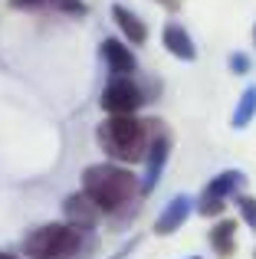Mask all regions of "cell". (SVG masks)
Here are the masks:
<instances>
[{"instance_id":"cell-1","label":"cell","mask_w":256,"mask_h":259,"mask_svg":"<svg viewBox=\"0 0 256 259\" xmlns=\"http://www.w3.org/2000/svg\"><path fill=\"white\" fill-rule=\"evenodd\" d=\"M138 190V181L128 167L118 164H92L82 171V194L99 210H122Z\"/></svg>"},{"instance_id":"cell-2","label":"cell","mask_w":256,"mask_h":259,"mask_svg":"<svg viewBox=\"0 0 256 259\" xmlns=\"http://www.w3.org/2000/svg\"><path fill=\"white\" fill-rule=\"evenodd\" d=\"M99 145L105 154H112L115 161H138L148 148V135L135 115H109V118L99 125Z\"/></svg>"},{"instance_id":"cell-3","label":"cell","mask_w":256,"mask_h":259,"mask_svg":"<svg viewBox=\"0 0 256 259\" xmlns=\"http://www.w3.org/2000/svg\"><path fill=\"white\" fill-rule=\"evenodd\" d=\"M79 249V230L69 223H46L33 230L23 243V253L30 259H69Z\"/></svg>"},{"instance_id":"cell-4","label":"cell","mask_w":256,"mask_h":259,"mask_svg":"<svg viewBox=\"0 0 256 259\" xmlns=\"http://www.w3.org/2000/svg\"><path fill=\"white\" fill-rule=\"evenodd\" d=\"M99 105H102V112H109V115H135V108L141 105V92L128 76H115L102 89Z\"/></svg>"},{"instance_id":"cell-5","label":"cell","mask_w":256,"mask_h":259,"mask_svg":"<svg viewBox=\"0 0 256 259\" xmlns=\"http://www.w3.org/2000/svg\"><path fill=\"white\" fill-rule=\"evenodd\" d=\"M167 154H171V138L167 135H154L148 141V158H145V177H141L138 190L141 194H151L158 187L161 174H164V164H167Z\"/></svg>"},{"instance_id":"cell-6","label":"cell","mask_w":256,"mask_h":259,"mask_svg":"<svg viewBox=\"0 0 256 259\" xmlns=\"http://www.w3.org/2000/svg\"><path fill=\"white\" fill-rule=\"evenodd\" d=\"M161 43H164V50L171 53V56L184 59V63H194V59H197V46H194V39L187 36V30L181 23H167L164 33H161Z\"/></svg>"},{"instance_id":"cell-7","label":"cell","mask_w":256,"mask_h":259,"mask_svg":"<svg viewBox=\"0 0 256 259\" xmlns=\"http://www.w3.org/2000/svg\"><path fill=\"white\" fill-rule=\"evenodd\" d=\"M187 217H191V197L181 194V197H174V200L158 213V220H154V233H161V236L174 233V230H181V223H184Z\"/></svg>"},{"instance_id":"cell-8","label":"cell","mask_w":256,"mask_h":259,"mask_svg":"<svg viewBox=\"0 0 256 259\" xmlns=\"http://www.w3.org/2000/svg\"><path fill=\"white\" fill-rule=\"evenodd\" d=\"M63 210H66V217H69V227H76V230H79V227H86V230L96 227L99 213H102V210H99L86 194H72V197H66Z\"/></svg>"},{"instance_id":"cell-9","label":"cell","mask_w":256,"mask_h":259,"mask_svg":"<svg viewBox=\"0 0 256 259\" xmlns=\"http://www.w3.org/2000/svg\"><path fill=\"white\" fill-rule=\"evenodd\" d=\"M102 56H105V63H109V69L115 72V76H132L135 72V53L128 50L122 39H105Z\"/></svg>"},{"instance_id":"cell-10","label":"cell","mask_w":256,"mask_h":259,"mask_svg":"<svg viewBox=\"0 0 256 259\" xmlns=\"http://www.w3.org/2000/svg\"><path fill=\"white\" fill-rule=\"evenodd\" d=\"M112 20H115V23H118V30H122V33H125L128 39H132L135 46H141V43L148 39L145 20H141L138 13H132L125 4H115V7H112Z\"/></svg>"},{"instance_id":"cell-11","label":"cell","mask_w":256,"mask_h":259,"mask_svg":"<svg viewBox=\"0 0 256 259\" xmlns=\"http://www.w3.org/2000/svg\"><path fill=\"white\" fill-rule=\"evenodd\" d=\"M210 246L220 259L237 253V223L233 220H217V227L210 230Z\"/></svg>"},{"instance_id":"cell-12","label":"cell","mask_w":256,"mask_h":259,"mask_svg":"<svg viewBox=\"0 0 256 259\" xmlns=\"http://www.w3.org/2000/svg\"><path fill=\"white\" fill-rule=\"evenodd\" d=\"M240 187H246V174L243 171H224V174H217L210 184H207V190L210 194H217V197H230L233 190H240Z\"/></svg>"},{"instance_id":"cell-13","label":"cell","mask_w":256,"mask_h":259,"mask_svg":"<svg viewBox=\"0 0 256 259\" xmlns=\"http://www.w3.org/2000/svg\"><path fill=\"white\" fill-rule=\"evenodd\" d=\"M253 115H256V85H250L243 95H240L237 112H233V128H246L253 121Z\"/></svg>"},{"instance_id":"cell-14","label":"cell","mask_w":256,"mask_h":259,"mask_svg":"<svg viewBox=\"0 0 256 259\" xmlns=\"http://www.w3.org/2000/svg\"><path fill=\"white\" fill-rule=\"evenodd\" d=\"M17 10H39V7H66V10H82L79 0H10Z\"/></svg>"},{"instance_id":"cell-15","label":"cell","mask_w":256,"mask_h":259,"mask_svg":"<svg viewBox=\"0 0 256 259\" xmlns=\"http://www.w3.org/2000/svg\"><path fill=\"white\" fill-rule=\"evenodd\" d=\"M224 197H217V194H210V190H204V197H200V213H210V217H217L220 210H224Z\"/></svg>"},{"instance_id":"cell-16","label":"cell","mask_w":256,"mask_h":259,"mask_svg":"<svg viewBox=\"0 0 256 259\" xmlns=\"http://www.w3.org/2000/svg\"><path fill=\"white\" fill-rule=\"evenodd\" d=\"M237 207H240V213H243V223L250 230H256V200H253V197H240Z\"/></svg>"},{"instance_id":"cell-17","label":"cell","mask_w":256,"mask_h":259,"mask_svg":"<svg viewBox=\"0 0 256 259\" xmlns=\"http://www.w3.org/2000/svg\"><path fill=\"white\" fill-rule=\"evenodd\" d=\"M230 66H233L237 72H246V69H250V63H246V56H243V53H237V56L230 59Z\"/></svg>"},{"instance_id":"cell-18","label":"cell","mask_w":256,"mask_h":259,"mask_svg":"<svg viewBox=\"0 0 256 259\" xmlns=\"http://www.w3.org/2000/svg\"><path fill=\"white\" fill-rule=\"evenodd\" d=\"M0 259H17V256H10V253H0Z\"/></svg>"},{"instance_id":"cell-19","label":"cell","mask_w":256,"mask_h":259,"mask_svg":"<svg viewBox=\"0 0 256 259\" xmlns=\"http://www.w3.org/2000/svg\"><path fill=\"white\" fill-rule=\"evenodd\" d=\"M187 259H200V256H187Z\"/></svg>"}]
</instances>
